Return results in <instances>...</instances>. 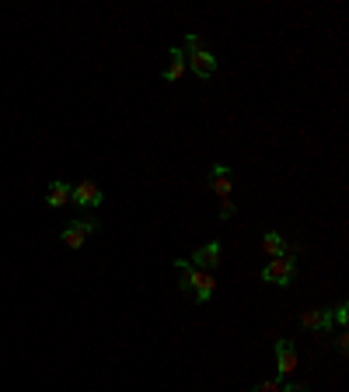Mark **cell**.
<instances>
[{"label": "cell", "instance_id": "1", "mask_svg": "<svg viewBox=\"0 0 349 392\" xmlns=\"http://www.w3.org/2000/svg\"><path fill=\"white\" fill-rule=\"evenodd\" d=\"M174 266H179V273H182V280H179L182 291H196V301H210L213 298L217 277L210 270H196L189 259H174Z\"/></svg>", "mask_w": 349, "mask_h": 392}, {"label": "cell", "instance_id": "2", "mask_svg": "<svg viewBox=\"0 0 349 392\" xmlns=\"http://www.w3.org/2000/svg\"><path fill=\"white\" fill-rule=\"evenodd\" d=\"M297 252L301 249H286L283 256L269 259L262 266V280H266V284H276V288H290V284H294V277H297Z\"/></svg>", "mask_w": 349, "mask_h": 392}, {"label": "cell", "instance_id": "3", "mask_svg": "<svg viewBox=\"0 0 349 392\" xmlns=\"http://www.w3.org/2000/svg\"><path fill=\"white\" fill-rule=\"evenodd\" d=\"M182 53H186V67H189L199 81H210V77L217 74V56H213L206 46H199V39H196V35H189V39H186Z\"/></svg>", "mask_w": 349, "mask_h": 392}, {"label": "cell", "instance_id": "4", "mask_svg": "<svg viewBox=\"0 0 349 392\" xmlns=\"http://www.w3.org/2000/svg\"><path fill=\"white\" fill-rule=\"evenodd\" d=\"M70 203L94 210V207H101V203H105V193H101V186H98L94 179H84V183L70 186Z\"/></svg>", "mask_w": 349, "mask_h": 392}, {"label": "cell", "instance_id": "5", "mask_svg": "<svg viewBox=\"0 0 349 392\" xmlns=\"http://www.w3.org/2000/svg\"><path fill=\"white\" fill-rule=\"evenodd\" d=\"M91 232H98V221H94V217H84V221H74L70 228H63V235H60V239H63V245H67V249H81V245L88 242V235H91Z\"/></svg>", "mask_w": 349, "mask_h": 392}, {"label": "cell", "instance_id": "6", "mask_svg": "<svg viewBox=\"0 0 349 392\" xmlns=\"http://www.w3.org/2000/svg\"><path fill=\"white\" fill-rule=\"evenodd\" d=\"M335 322H332V308H308L301 315V329L308 333H328Z\"/></svg>", "mask_w": 349, "mask_h": 392}, {"label": "cell", "instance_id": "7", "mask_svg": "<svg viewBox=\"0 0 349 392\" xmlns=\"http://www.w3.org/2000/svg\"><path fill=\"white\" fill-rule=\"evenodd\" d=\"M220 259H223L220 242H206V245H199V249L192 252V266H196V270H213V266H220Z\"/></svg>", "mask_w": 349, "mask_h": 392}, {"label": "cell", "instance_id": "8", "mask_svg": "<svg viewBox=\"0 0 349 392\" xmlns=\"http://www.w3.org/2000/svg\"><path fill=\"white\" fill-rule=\"evenodd\" d=\"M294 368H297V347L290 340H276V371H279V378H286Z\"/></svg>", "mask_w": 349, "mask_h": 392}, {"label": "cell", "instance_id": "9", "mask_svg": "<svg viewBox=\"0 0 349 392\" xmlns=\"http://www.w3.org/2000/svg\"><path fill=\"white\" fill-rule=\"evenodd\" d=\"M210 189L217 193V200H230V168L227 165H213L210 168Z\"/></svg>", "mask_w": 349, "mask_h": 392}, {"label": "cell", "instance_id": "10", "mask_svg": "<svg viewBox=\"0 0 349 392\" xmlns=\"http://www.w3.org/2000/svg\"><path fill=\"white\" fill-rule=\"evenodd\" d=\"M168 56H171V60L164 67V81H182L186 77V53H182V46H174Z\"/></svg>", "mask_w": 349, "mask_h": 392}, {"label": "cell", "instance_id": "11", "mask_svg": "<svg viewBox=\"0 0 349 392\" xmlns=\"http://www.w3.org/2000/svg\"><path fill=\"white\" fill-rule=\"evenodd\" d=\"M46 203H49V207H67V203H70V186L56 179V183L49 186V193H46Z\"/></svg>", "mask_w": 349, "mask_h": 392}, {"label": "cell", "instance_id": "12", "mask_svg": "<svg viewBox=\"0 0 349 392\" xmlns=\"http://www.w3.org/2000/svg\"><path fill=\"white\" fill-rule=\"evenodd\" d=\"M262 252H269V259L283 256V252H286V239H283L279 232H266V235H262Z\"/></svg>", "mask_w": 349, "mask_h": 392}, {"label": "cell", "instance_id": "13", "mask_svg": "<svg viewBox=\"0 0 349 392\" xmlns=\"http://www.w3.org/2000/svg\"><path fill=\"white\" fill-rule=\"evenodd\" d=\"M346 308H349L346 301H339V305H335V312H332V322H335V326H346V319H349V312H346Z\"/></svg>", "mask_w": 349, "mask_h": 392}, {"label": "cell", "instance_id": "14", "mask_svg": "<svg viewBox=\"0 0 349 392\" xmlns=\"http://www.w3.org/2000/svg\"><path fill=\"white\" fill-rule=\"evenodd\" d=\"M283 385H279V378H266V382H259L255 385V392H279Z\"/></svg>", "mask_w": 349, "mask_h": 392}, {"label": "cell", "instance_id": "15", "mask_svg": "<svg viewBox=\"0 0 349 392\" xmlns=\"http://www.w3.org/2000/svg\"><path fill=\"white\" fill-rule=\"evenodd\" d=\"M230 217H235V203L223 200V207H220V221H230Z\"/></svg>", "mask_w": 349, "mask_h": 392}, {"label": "cell", "instance_id": "16", "mask_svg": "<svg viewBox=\"0 0 349 392\" xmlns=\"http://www.w3.org/2000/svg\"><path fill=\"white\" fill-rule=\"evenodd\" d=\"M279 392H311L308 385H286V389H279Z\"/></svg>", "mask_w": 349, "mask_h": 392}]
</instances>
